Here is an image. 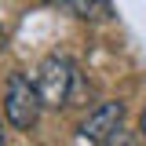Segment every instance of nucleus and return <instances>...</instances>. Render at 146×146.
Returning a JSON list of instances; mask_svg holds the SVG:
<instances>
[{"label":"nucleus","mask_w":146,"mask_h":146,"mask_svg":"<svg viewBox=\"0 0 146 146\" xmlns=\"http://www.w3.org/2000/svg\"><path fill=\"white\" fill-rule=\"evenodd\" d=\"M36 95L44 106H70L77 99V88H80V73L66 55H48L40 66H36Z\"/></svg>","instance_id":"1"},{"label":"nucleus","mask_w":146,"mask_h":146,"mask_svg":"<svg viewBox=\"0 0 146 146\" xmlns=\"http://www.w3.org/2000/svg\"><path fill=\"white\" fill-rule=\"evenodd\" d=\"M40 95H36V84L26 77V73H11L7 77V84H4V113H7V121L22 131H29L36 124V117H40Z\"/></svg>","instance_id":"2"},{"label":"nucleus","mask_w":146,"mask_h":146,"mask_svg":"<svg viewBox=\"0 0 146 146\" xmlns=\"http://www.w3.org/2000/svg\"><path fill=\"white\" fill-rule=\"evenodd\" d=\"M121 121H124V102H102V106H95L80 121V139H88V143H102L113 128H121Z\"/></svg>","instance_id":"3"},{"label":"nucleus","mask_w":146,"mask_h":146,"mask_svg":"<svg viewBox=\"0 0 146 146\" xmlns=\"http://www.w3.org/2000/svg\"><path fill=\"white\" fill-rule=\"evenodd\" d=\"M58 7H66L73 18H84V22H106L113 18V0H55Z\"/></svg>","instance_id":"4"},{"label":"nucleus","mask_w":146,"mask_h":146,"mask_svg":"<svg viewBox=\"0 0 146 146\" xmlns=\"http://www.w3.org/2000/svg\"><path fill=\"white\" fill-rule=\"evenodd\" d=\"M99 146H139V135H135V131H128V128L121 124V128H113Z\"/></svg>","instance_id":"5"},{"label":"nucleus","mask_w":146,"mask_h":146,"mask_svg":"<svg viewBox=\"0 0 146 146\" xmlns=\"http://www.w3.org/2000/svg\"><path fill=\"white\" fill-rule=\"evenodd\" d=\"M139 135L146 139V110H143V117H139Z\"/></svg>","instance_id":"6"},{"label":"nucleus","mask_w":146,"mask_h":146,"mask_svg":"<svg viewBox=\"0 0 146 146\" xmlns=\"http://www.w3.org/2000/svg\"><path fill=\"white\" fill-rule=\"evenodd\" d=\"M4 44H7V29L0 26V51H4Z\"/></svg>","instance_id":"7"},{"label":"nucleus","mask_w":146,"mask_h":146,"mask_svg":"<svg viewBox=\"0 0 146 146\" xmlns=\"http://www.w3.org/2000/svg\"><path fill=\"white\" fill-rule=\"evenodd\" d=\"M0 146H4V124H0Z\"/></svg>","instance_id":"8"}]
</instances>
